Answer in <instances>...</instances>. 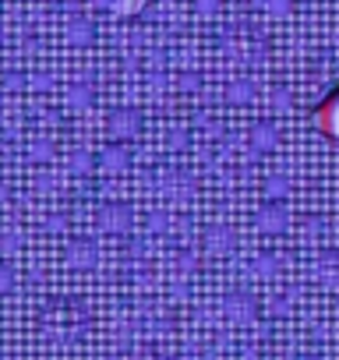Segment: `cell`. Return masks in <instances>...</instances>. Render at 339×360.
Listing matches in <instances>:
<instances>
[{"label": "cell", "mask_w": 339, "mask_h": 360, "mask_svg": "<svg viewBox=\"0 0 339 360\" xmlns=\"http://www.w3.org/2000/svg\"><path fill=\"white\" fill-rule=\"evenodd\" d=\"M314 124H318L332 141H339V89H335V92L314 110Z\"/></svg>", "instance_id": "1"}]
</instances>
